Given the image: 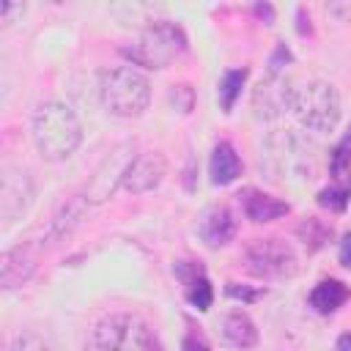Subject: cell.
Wrapping results in <instances>:
<instances>
[{
	"label": "cell",
	"mask_w": 351,
	"mask_h": 351,
	"mask_svg": "<svg viewBox=\"0 0 351 351\" xmlns=\"http://www.w3.org/2000/svg\"><path fill=\"white\" fill-rule=\"evenodd\" d=\"M30 137L41 159L63 162L82 145V123L77 112L58 99L41 101L30 115Z\"/></svg>",
	"instance_id": "1"
},
{
	"label": "cell",
	"mask_w": 351,
	"mask_h": 351,
	"mask_svg": "<svg viewBox=\"0 0 351 351\" xmlns=\"http://www.w3.org/2000/svg\"><path fill=\"white\" fill-rule=\"evenodd\" d=\"M99 101L115 118H137L151 104V80L126 66H107L99 71Z\"/></svg>",
	"instance_id": "2"
},
{
	"label": "cell",
	"mask_w": 351,
	"mask_h": 351,
	"mask_svg": "<svg viewBox=\"0 0 351 351\" xmlns=\"http://www.w3.org/2000/svg\"><path fill=\"white\" fill-rule=\"evenodd\" d=\"M266 162L269 173L274 181H288V184H304L315 178L318 170V156H315V145L302 137L293 129L277 132L266 140V148L261 154V165Z\"/></svg>",
	"instance_id": "3"
},
{
	"label": "cell",
	"mask_w": 351,
	"mask_h": 351,
	"mask_svg": "<svg viewBox=\"0 0 351 351\" xmlns=\"http://www.w3.org/2000/svg\"><path fill=\"white\" fill-rule=\"evenodd\" d=\"M291 112L299 121V126L318 132V134H329L337 129L340 115H343L340 93L326 80H307L299 88H293Z\"/></svg>",
	"instance_id": "4"
},
{
	"label": "cell",
	"mask_w": 351,
	"mask_h": 351,
	"mask_svg": "<svg viewBox=\"0 0 351 351\" xmlns=\"http://www.w3.org/2000/svg\"><path fill=\"white\" fill-rule=\"evenodd\" d=\"M123 58L132 60V66H143V69H165L170 66V60H176L178 55L186 52V33L181 25L170 22V19H154L140 38L132 47L121 49Z\"/></svg>",
	"instance_id": "5"
},
{
	"label": "cell",
	"mask_w": 351,
	"mask_h": 351,
	"mask_svg": "<svg viewBox=\"0 0 351 351\" xmlns=\"http://www.w3.org/2000/svg\"><path fill=\"white\" fill-rule=\"evenodd\" d=\"M82 351H154V337L140 315L110 313L93 324Z\"/></svg>",
	"instance_id": "6"
},
{
	"label": "cell",
	"mask_w": 351,
	"mask_h": 351,
	"mask_svg": "<svg viewBox=\"0 0 351 351\" xmlns=\"http://www.w3.org/2000/svg\"><path fill=\"white\" fill-rule=\"evenodd\" d=\"M244 269L258 280H288L299 274L296 250L280 236L250 239L241 250Z\"/></svg>",
	"instance_id": "7"
},
{
	"label": "cell",
	"mask_w": 351,
	"mask_h": 351,
	"mask_svg": "<svg viewBox=\"0 0 351 351\" xmlns=\"http://www.w3.org/2000/svg\"><path fill=\"white\" fill-rule=\"evenodd\" d=\"M134 156H137L134 154V143L126 140V143L112 145L107 151V156L99 162V167L93 170L90 181L85 184V192H82L85 203L99 206V203L110 200L115 195V189L123 186V176H126V170H129V165H132Z\"/></svg>",
	"instance_id": "8"
},
{
	"label": "cell",
	"mask_w": 351,
	"mask_h": 351,
	"mask_svg": "<svg viewBox=\"0 0 351 351\" xmlns=\"http://www.w3.org/2000/svg\"><path fill=\"white\" fill-rule=\"evenodd\" d=\"M33 200H36V181H33L30 170H25L19 165H5L3 176H0V219H3V230L16 225L27 214Z\"/></svg>",
	"instance_id": "9"
},
{
	"label": "cell",
	"mask_w": 351,
	"mask_h": 351,
	"mask_svg": "<svg viewBox=\"0 0 351 351\" xmlns=\"http://www.w3.org/2000/svg\"><path fill=\"white\" fill-rule=\"evenodd\" d=\"M291 101H293V82L285 74H271L269 71L252 88V110L263 121L280 118L285 110H291Z\"/></svg>",
	"instance_id": "10"
},
{
	"label": "cell",
	"mask_w": 351,
	"mask_h": 351,
	"mask_svg": "<svg viewBox=\"0 0 351 351\" xmlns=\"http://www.w3.org/2000/svg\"><path fill=\"white\" fill-rule=\"evenodd\" d=\"M165 176H167V156L154 148L140 151L123 176V189L129 195H145V192L156 189L165 181Z\"/></svg>",
	"instance_id": "11"
},
{
	"label": "cell",
	"mask_w": 351,
	"mask_h": 351,
	"mask_svg": "<svg viewBox=\"0 0 351 351\" xmlns=\"http://www.w3.org/2000/svg\"><path fill=\"white\" fill-rule=\"evenodd\" d=\"M239 233V219L230 211V206L225 203H214L200 214L197 222V236L208 250H219L225 244H230Z\"/></svg>",
	"instance_id": "12"
},
{
	"label": "cell",
	"mask_w": 351,
	"mask_h": 351,
	"mask_svg": "<svg viewBox=\"0 0 351 351\" xmlns=\"http://www.w3.org/2000/svg\"><path fill=\"white\" fill-rule=\"evenodd\" d=\"M173 271H176L178 282L184 285L186 304L197 313H206L214 304V288H211V280H208L206 269L200 266V261H176Z\"/></svg>",
	"instance_id": "13"
},
{
	"label": "cell",
	"mask_w": 351,
	"mask_h": 351,
	"mask_svg": "<svg viewBox=\"0 0 351 351\" xmlns=\"http://www.w3.org/2000/svg\"><path fill=\"white\" fill-rule=\"evenodd\" d=\"M239 203H241V211L250 222L255 225H266V222H274L280 217H285L291 211V206L258 186H244L239 192Z\"/></svg>",
	"instance_id": "14"
},
{
	"label": "cell",
	"mask_w": 351,
	"mask_h": 351,
	"mask_svg": "<svg viewBox=\"0 0 351 351\" xmlns=\"http://www.w3.org/2000/svg\"><path fill=\"white\" fill-rule=\"evenodd\" d=\"M36 271V255L30 252L27 244H16V247H8L0 258V285L5 291H14V288H22Z\"/></svg>",
	"instance_id": "15"
},
{
	"label": "cell",
	"mask_w": 351,
	"mask_h": 351,
	"mask_svg": "<svg viewBox=\"0 0 351 351\" xmlns=\"http://www.w3.org/2000/svg\"><path fill=\"white\" fill-rule=\"evenodd\" d=\"M208 176H211V184H214V186H228V184H233V181L241 176V159H239L233 143L219 140V143L211 148V156H208Z\"/></svg>",
	"instance_id": "16"
},
{
	"label": "cell",
	"mask_w": 351,
	"mask_h": 351,
	"mask_svg": "<svg viewBox=\"0 0 351 351\" xmlns=\"http://www.w3.org/2000/svg\"><path fill=\"white\" fill-rule=\"evenodd\" d=\"M348 299H351L348 285H346V282H340V280H335V277L315 282V285H313V291H310V296H307L310 307H313L318 315H332V313H335V310H340Z\"/></svg>",
	"instance_id": "17"
},
{
	"label": "cell",
	"mask_w": 351,
	"mask_h": 351,
	"mask_svg": "<svg viewBox=\"0 0 351 351\" xmlns=\"http://www.w3.org/2000/svg\"><path fill=\"white\" fill-rule=\"evenodd\" d=\"M222 337H225L228 346L247 351V348L258 346V326L244 310H230L222 318Z\"/></svg>",
	"instance_id": "18"
},
{
	"label": "cell",
	"mask_w": 351,
	"mask_h": 351,
	"mask_svg": "<svg viewBox=\"0 0 351 351\" xmlns=\"http://www.w3.org/2000/svg\"><path fill=\"white\" fill-rule=\"evenodd\" d=\"M247 77L250 71L244 66H236V69H225L219 82H217V101H219V110L222 112H233L236 101L241 99V90L247 85Z\"/></svg>",
	"instance_id": "19"
},
{
	"label": "cell",
	"mask_w": 351,
	"mask_h": 351,
	"mask_svg": "<svg viewBox=\"0 0 351 351\" xmlns=\"http://www.w3.org/2000/svg\"><path fill=\"white\" fill-rule=\"evenodd\" d=\"M329 184L351 186V129L329 151Z\"/></svg>",
	"instance_id": "20"
},
{
	"label": "cell",
	"mask_w": 351,
	"mask_h": 351,
	"mask_svg": "<svg viewBox=\"0 0 351 351\" xmlns=\"http://www.w3.org/2000/svg\"><path fill=\"white\" fill-rule=\"evenodd\" d=\"M296 233H299V239L304 241V247H307V250H321V247L329 241L332 228H329V225H324L318 217H307V219L296 228Z\"/></svg>",
	"instance_id": "21"
},
{
	"label": "cell",
	"mask_w": 351,
	"mask_h": 351,
	"mask_svg": "<svg viewBox=\"0 0 351 351\" xmlns=\"http://www.w3.org/2000/svg\"><path fill=\"white\" fill-rule=\"evenodd\" d=\"M351 200V186H340V184H329L318 192V206L329 208V211H343Z\"/></svg>",
	"instance_id": "22"
},
{
	"label": "cell",
	"mask_w": 351,
	"mask_h": 351,
	"mask_svg": "<svg viewBox=\"0 0 351 351\" xmlns=\"http://www.w3.org/2000/svg\"><path fill=\"white\" fill-rule=\"evenodd\" d=\"M225 293H228L230 299H236V302L250 304V302H258L266 291H263V288H250V285H241V282H228V285H225Z\"/></svg>",
	"instance_id": "23"
},
{
	"label": "cell",
	"mask_w": 351,
	"mask_h": 351,
	"mask_svg": "<svg viewBox=\"0 0 351 351\" xmlns=\"http://www.w3.org/2000/svg\"><path fill=\"white\" fill-rule=\"evenodd\" d=\"M181 351H211V343L197 329H186L181 337Z\"/></svg>",
	"instance_id": "24"
},
{
	"label": "cell",
	"mask_w": 351,
	"mask_h": 351,
	"mask_svg": "<svg viewBox=\"0 0 351 351\" xmlns=\"http://www.w3.org/2000/svg\"><path fill=\"white\" fill-rule=\"evenodd\" d=\"M291 60V52H288V47L280 41L277 47H274V52H271V58H269V71L271 74H282V66Z\"/></svg>",
	"instance_id": "25"
},
{
	"label": "cell",
	"mask_w": 351,
	"mask_h": 351,
	"mask_svg": "<svg viewBox=\"0 0 351 351\" xmlns=\"http://www.w3.org/2000/svg\"><path fill=\"white\" fill-rule=\"evenodd\" d=\"M326 14H329V16H335L337 22H351V0L326 3Z\"/></svg>",
	"instance_id": "26"
},
{
	"label": "cell",
	"mask_w": 351,
	"mask_h": 351,
	"mask_svg": "<svg viewBox=\"0 0 351 351\" xmlns=\"http://www.w3.org/2000/svg\"><path fill=\"white\" fill-rule=\"evenodd\" d=\"M22 11H25L22 3H3V5H0V22H3V25H11L16 16H22Z\"/></svg>",
	"instance_id": "27"
},
{
	"label": "cell",
	"mask_w": 351,
	"mask_h": 351,
	"mask_svg": "<svg viewBox=\"0 0 351 351\" xmlns=\"http://www.w3.org/2000/svg\"><path fill=\"white\" fill-rule=\"evenodd\" d=\"M337 261H340L346 269H351V233H346V236L340 239V244H337Z\"/></svg>",
	"instance_id": "28"
},
{
	"label": "cell",
	"mask_w": 351,
	"mask_h": 351,
	"mask_svg": "<svg viewBox=\"0 0 351 351\" xmlns=\"http://www.w3.org/2000/svg\"><path fill=\"white\" fill-rule=\"evenodd\" d=\"M8 351H47L38 340H33V337H19Z\"/></svg>",
	"instance_id": "29"
},
{
	"label": "cell",
	"mask_w": 351,
	"mask_h": 351,
	"mask_svg": "<svg viewBox=\"0 0 351 351\" xmlns=\"http://www.w3.org/2000/svg\"><path fill=\"white\" fill-rule=\"evenodd\" d=\"M255 14H258V16H266V25H271V19H274V8L266 5V3H258V5H255Z\"/></svg>",
	"instance_id": "30"
},
{
	"label": "cell",
	"mask_w": 351,
	"mask_h": 351,
	"mask_svg": "<svg viewBox=\"0 0 351 351\" xmlns=\"http://www.w3.org/2000/svg\"><path fill=\"white\" fill-rule=\"evenodd\" d=\"M335 351H351V332H343L335 340Z\"/></svg>",
	"instance_id": "31"
}]
</instances>
